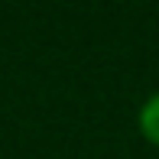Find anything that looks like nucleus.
Returning a JSON list of instances; mask_svg holds the SVG:
<instances>
[{"label": "nucleus", "mask_w": 159, "mask_h": 159, "mask_svg": "<svg viewBox=\"0 0 159 159\" xmlns=\"http://www.w3.org/2000/svg\"><path fill=\"white\" fill-rule=\"evenodd\" d=\"M140 133L153 146H159V91L153 98H146V104L140 107Z\"/></svg>", "instance_id": "f257e3e1"}]
</instances>
